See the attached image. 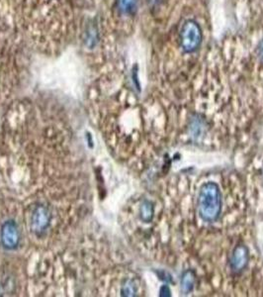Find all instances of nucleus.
Instances as JSON below:
<instances>
[{
    "instance_id": "obj_1",
    "label": "nucleus",
    "mask_w": 263,
    "mask_h": 297,
    "mask_svg": "<svg viewBox=\"0 0 263 297\" xmlns=\"http://www.w3.org/2000/svg\"><path fill=\"white\" fill-rule=\"evenodd\" d=\"M21 13L33 37L50 48L65 37L70 17L69 0H19Z\"/></svg>"
},
{
    "instance_id": "obj_2",
    "label": "nucleus",
    "mask_w": 263,
    "mask_h": 297,
    "mask_svg": "<svg viewBox=\"0 0 263 297\" xmlns=\"http://www.w3.org/2000/svg\"><path fill=\"white\" fill-rule=\"evenodd\" d=\"M198 211L205 222H215L219 219L222 212V193L217 184L209 182L200 187Z\"/></svg>"
},
{
    "instance_id": "obj_3",
    "label": "nucleus",
    "mask_w": 263,
    "mask_h": 297,
    "mask_svg": "<svg viewBox=\"0 0 263 297\" xmlns=\"http://www.w3.org/2000/svg\"><path fill=\"white\" fill-rule=\"evenodd\" d=\"M202 42V32L199 25L192 20L186 21L180 32V46L185 53L196 52Z\"/></svg>"
},
{
    "instance_id": "obj_4",
    "label": "nucleus",
    "mask_w": 263,
    "mask_h": 297,
    "mask_svg": "<svg viewBox=\"0 0 263 297\" xmlns=\"http://www.w3.org/2000/svg\"><path fill=\"white\" fill-rule=\"evenodd\" d=\"M0 241L5 250L13 251L20 244V231L17 223L13 219L6 220L0 230Z\"/></svg>"
},
{
    "instance_id": "obj_5",
    "label": "nucleus",
    "mask_w": 263,
    "mask_h": 297,
    "mask_svg": "<svg viewBox=\"0 0 263 297\" xmlns=\"http://www.w3.org/2000/svg\"><path fill=\"white\" fill-rule=\"evenodd\" d=\"M52 214L49 208L44 204H38L31 215V230L40 237L44 235L51 224Z\"/></svg>"
},
{
    "instance_id": "obj_6",
    "label": "nucleus",
    "mask_w": 263,
    "mask_h": 297,
    "mask_svg": "<svg viewBox=\"0 0 263 297\" xmlns=\"http://www.w3.org/2000/svg\"><path fill=\"white\" fill-rule=\"evenodd\" d=\"M248 262V250L245 245H239L233 250L230 260L231 267L235 271H243Z\"/></svg>"
},
{
    "instance_id": "obj_7",
    "label": "nucleus",
    "mask_w": 263,
    "mask_h": 297,
    "mask_svg": "<svg viewBox=\"0 0 263 297\" xmlns=\"http://www.w3.org/2000/svg\"><path fill=\"white\" fill-rule=\"evenodd\" d=\"M224 23H225V18H224L223 5L220 1H215L213 8V24L215 31L217 33H219L223 29Z\"/></svg>"
},
{
    "instance_id": "obj_8",
    "label": "nucleus",
    "mask_w": 263,
    "mask_h": 297,
    "mask_svg": "<svg viewBox=\"0 0 263 297\" xmlns=\"http://www.w3.org/2000/svg\"><path fill=\"white\" fill-rule=\"evenodd\" d=\"M154 205L151 201L149 200H144L141 204H140V219L145 222V223H150L153 221L154 218Z\"/></svg>"
},
{
    "instance_id": "obj_9",
    "label": "nucleus",
    "mask_w": 263,
    "mask_h": 297,
    "mask_svg": "<svg viewBox=\"0 0 263 297\" xmlns=\"http://www.w3.org/2000/svg\"><path fill=\"white\" fill-rule=\"evenodd\" d=\"M138 0H117V7L120 13L124 15H132L136 11Z\"/></svg>"
},
{
    "instance_id": "obj_10",
    "label": "nucleus",
    "mask_w": 263,
    "mask_h": 297,
    "mask_svg": "<svg viewBox=\"0 0 263 297\" xmlns=\"http://www.w3.org/2000/svg\"><path fill=\"white\" fill-rule=\"evenodd\" d=\"M195 282V275L191 270L186 271L181 278V288L183 292L189 293L192 291Z\"/></svg>"
},
{
    "instance_id": "obj_11",
    "label": "nucleus",
    "mask_w": 263,
    "mask_h": 297,
    "mask_svg": "<svg viewBox=\"0 0 263 297\" xmlns=\"http://www.w3.org/2000/svg\"><path fill=\"white\" fill-rule=\"evenodd\" d=\"M137 290H138V288H137V285L135 284V282L131 279H128L122 285L121 293L123 296H135V295H137Z\"/></svg>"
},
{
    "instance_id": "obj_12",
    "label": "nucleus",
    "mask_w": 263,
    "mask_h": 297,
    "mask_svg": "<svg viewBox=\"0 0 263 297\" xmlns=\"http://www.w3.org/2000/svg\"><path fill=\"white\" fill-rule=\"evenodd\" d=\"M170 289L167 285H163L160 288V296H170Z\"/></svg>"
},
{
    "instance_id": "obj_13",
    "label": "nucleus",
    "mask_w": 263,
    "mask_h": 297,
    "mask_svg": "<svg viewBox=\"0 0 263 297\" xmlns=\"http://www.w3.org/2000/svg\"><path fill=\"white\" fill-rule=\"evenodd\" d=\"M259 56H260L261 59L263 61V41H262V43H261V45L259 47Z\"/></svg>"
},
{
    "instance_id": "obj_14",
    "label": "nucleus",
    "mask_w": 263,
    "mask_h": 297,
    "mask_svg": "<svg viewBox=\"0 0 263 297\" xmlns=\"http://www.w3.org/2000/svg\"><path fill=\"white\" fill-rule=\"evenodd\" d=\"M149 2H150L152 5H155L156 3L158 2V0H149Z\"/></svg>"
}]
</instances>
